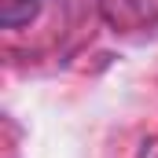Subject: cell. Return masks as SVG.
Returning a JSON list of instances; mask_svg holds the SVG:
<instances>
[{"instance_id":"1","label":"cell","mask_w":158,"mask_h":158,"mask_svg":"<svg viewBox=\"0 0 158 158\" xmlns=\"http://www.w3.org/2000/svg\"><path fill=\"white\" fill-rule=\"evenodd\" d=\"M37 11H40V0H0V22H4L7 30L26 26Z\"/></svg>"}]
</instances>
